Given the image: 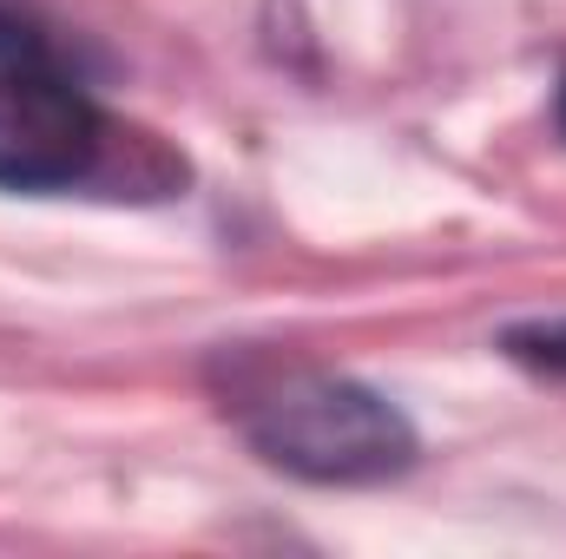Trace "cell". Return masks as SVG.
Listing matches in <instances>:
<instances>
[{"label": "cell", "instance_id": "1", "mask_svg": "<svg viewBox=\"0 0 566 559\" xmlns=\"http://www.w3.org/2000/svg\"><path fill=\"white\" fill-rule=\"evenodd\" d=\"M251 441L303 481H389L416 461V434L382 395L343 376H296L251 409Z\"/></svg>", "mask_w": 566, "mask_h": 559}, {"label": "cell", "instance_id": "3", "mask_svg": "<svg viewBox=\"0 0 566 559\" xmlns=\"http://www.w3.org/2000/svg\"><path fill=\"white\" fill-rule=\"evenodd\" d=\"M0 66H53V40L20 0H0Z\"/></svg>", "mask_w": 566, "mask_h": 559}, {"label": "cell", "instance_id": "4", "mask_svg": "<svg viewBox=\"0 0 566 559\" xmlns=\"http://www.w3.org/2000/svg\"><path fill=\"white\" fill-rule=\"evenodd\" d=\"M507 356L547 369V376H566V323H541V329H514L507 336Z\"/></svg>", "mask_w": 566, "mask_h": 559}, {"label": "cell", "instance_id": "5", "mask_svg": "<svg viewBox=\"0 0 566 559\" xmlns=\"http://www.w3.org/2000/svg\"><path fill=\"white\" fill-rule=\"evenodd\" d=\"M560 133H566V80H560Z\"/></svg>", "mask_w": 566, "mask_h": 559}, {"label": "cell", "instance_id": "2", "mask_svg": "<svg viewBox=\"0 0 566 559\" xmlns=\"http://www.w3.org/2000/svg\"><path fill=\"white\" fill-rule=\"evenodd\" d=\"M106 119L60 66H0V191H66L99 171Z\"/></svg>", "mask_w": 566, "mask_h": 559}]
</instances>
